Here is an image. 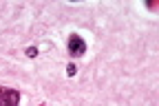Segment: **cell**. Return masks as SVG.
I'll return each instance as SVG.
<instances>
[{
    "label": "cell",
    "instance_id": "cell-1",
    "mask_svg": "<svg viewBox=\"0 0 159 106\" xmlns=\"http://www.w3.org/2000/svg\"><path fill=\"white\" fill-rule=\"evenodd\" d=\"M69 53L73 55V58H80V55H84L86 53V42H84V38H80V35H71L69 38Z\"/></svg>",
    "mask_w": 159,
    "mask_h": 106
},
{
    "label": "cell",
    "instance_id": "cell-2",
    "mask_svg": "<svg viewBox=\"0 0 159 106\" xmlns=\"http://www.w3.org/2000/svg\"><path fill=\"white\" fill-rule=\"evenodd\" d=\"M20 102V93L7 86H0V106H18Z\"/></svg>",
    "mask_w": 159,
    "mask_h": 106
},
{
    "label": "cell",
    "instance_id": "cell-3",
    "mask_svg": "<svg viewBox=\"0 0 159 106\" xmlns=\"http://www.w3.org/2000/svg\"><path fill=\"white\" fill-rule=\"evenodd\" d=\"M75 73H77V69H75V64H69V67H66V75H71V77H73Z\"/></svg>",
    "mask_w": 159,
    "mask_h": 106
},
{
    "label": "cell",
    "instance_id": "cell-4",
    "mask_svg": "<svg viewBox=\"0 0 159 106\" xmlns=\"http://www.w3.org/2000/svg\"><path fill=\"white\" fill-rule=\"evenodd\" d=\"M27 55H29V58H35V55H38V49H35V47H29V49H27Z\"/></svg>",
    "mask_w": 159,
    "mask_h": 106
}]
</instances>
